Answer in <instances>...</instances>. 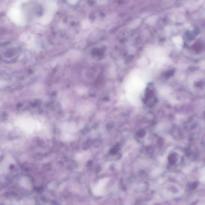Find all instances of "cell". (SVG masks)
I'll return each instance as SVG.
<instances>
[{
    "label": "cell",
    "mask_w": 205,
    "mask_h": 205,
    "mask_svg": "<svg viewBox=\"0 0 205 205\" xmlns=\"http://www.w3.org/2000/svg\"><path fill=\"white\" fill-rule=\"evenodd\" d=\"M21 53L18 45L12 42L0 44V60L6 63H12L18 59Z\"/></svg>",
    "instance_id": "obj_1"
},
{
    "label": "cell",
    "mask_w": 205,
    "mask_h": 205,
    "mask_svg": "<svg viewBox=\"0 0 205 205\" xmlns=\"http://www.w3.org/2000/svg\"><path fill=\"white\" fill-rule=\"evenodd\" d=\"M145 131L144 130L140 131L138 133V136L140 137H143L144 136H145Z\"/></svg>",
    "instance_id": "obj_2"
}]
</instances>
